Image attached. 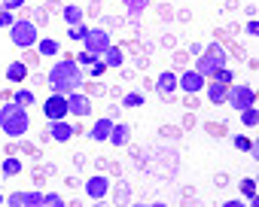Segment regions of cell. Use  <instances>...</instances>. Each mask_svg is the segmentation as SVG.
<instances>
[{"label":"cell","instance_id":"1","mask_svg":"<svg viewBox=\"0 0 259 207\" xmlns=\"http://www.w3.org/2000/svg\"><path fill=\"white\" fill-rule=\"evenodd\" d=\"M82 67L73 61V58H61L49 67V88L55 94H70V91H79L82 88Z\"/></svg>","mask_w":259,"mask_h":207},{"label":"cell","instance_id":"2","mask_svg":"<svg viewBox=\"0 0 259 207\" xmlns=\"http://www.w3.org/2000/svg\"><path fill=\"white\" fill-rule=\"evenodd\" d=\"M31 128V116H28V107H22V104H0V131H4L7 137H22L25 131Z\"/></svg>","mask_w":259,"mask_h":207},{"label":"cell","instance_id":"3","mask_svg":"<svg viewBox=\"0 0 259 207\" xmlns=\"http://www.w3.org/2000/svg\"><path fill=\"white\" fill-rule=\"evenodd\" d=\"M210 52H201L198 58H195V70L201 73V76H213L220 67H226V61H229V55L223 52V46L220 43H213V46H207Z\"/></svg>","mask_w":259,"mask_h":207},{"label":"cell","instance_id":"4","mask_svg":"<svg viewBox=\"0 0 259 207\" xmlns=\"http://www.w3.org/2000/svg\"><path fill=\"white\" fill-rule=\"evenodd\" d=\"M10 40H13V46H19V49H31V46H37V40H40V34H37V25L34 22H16L13 28H10Z\"/></svg>","mask_w":259,"mask_h":207},{"label":"cell","instance_id":"5","mask_svg":"<svg viewBox=\"0 0 259 207\" xmlns=\"http://www.w3.org/2000/svg\"><path fill=\"white\" fill-rule=\"evenodd\" d=\"M107 46H113L110 31H107V28H89V34H85V40H82V52H89L92 58H101Z\"/></svg>","mask_w":259,"mask_h":207},{"label":"cell","instance_id":"6","mask_svg":"<svg viewBox=\"0 0 259 207\" xmlns=\"http://www.w3.org/2000/svg\"><path fill=\"white\" fill-rule=\"evenodd\" d=\"M226 104L241 113V110H247V107L256 104V91L250 85H226Z\"/></svg>","mask_w":259,"mask_h":207},{"label":"cell","instance_id":"7","mask_svg":"<svg viewBox=\"0 0 259 207\" xmlns=\"http://www.w3.org/2000/svg\"><path fill=\"white\" fill-rule=\"evenodd\" d=\"M43 116L49 119V122H55V119H67L70 113H67V94H49L46 100H43Z\"/></svg>","mask_w":259,"mask_h":207},{"label":"cell","instance_id":"8","mask_svg":"<svg viewBox=\"0 0 259 207\" xmlns=\"http://www.w3.org/2000/svg\"><path fill=\"white\" fill-rule=\"evenodd\" d=\"M204 82H207V76H201L198 70H186V73L177 76V88H183L186 94H198V91H204Z\"/></svg>","mask_w":259,"mask_h":207},{"label":"cell","instance_id":"9","mask_svg":"<svg viewBox=\"0 0 259 207\" xmlns=\"http://www.w3.org/2000/svg\"><path fill=\"white\" fill-rule=\"evenodd\" d=\"M67 113L70 116H92V100L85 91H70L67 94Z\"/></svg>","mask_w":259,"mask_h":207},{"label":"cell","instance_id":"10","mask_svg":"<svg viewBox=\"0 0 259 207\" xmlns=\"http://www.w3.org/2000/svg\"><path fill=\"white\" fill-rule=\"evenodd\" d=\"M85 195H89V201H101V198H107L110 195V180L107 177H89L85 180Z\"/></svg>","mask_w":259,"mask_h":207},{"label":"cell","instance_id":"11","mask_svg":"<svg viewBox=\"0 0 259 207\" xmlns=\"http://www.w3.org/2000/svg\"><path fill=\"white\" fill-rule=\"evenodd\" d=\"M7 204H13V207H43V192H13L7 198Z\"/></svg>","mask_w":259,"mask_h":207},{"label":"cell","instance_id":"12","mask_svg":"<svg viewBox=\"0 0 259 207\" xmlns=\"http://www.w3.org/2000/svg\"><path fill=\"white\" fill-rule=\"evenodd\" d=\"M49 137L52 140H58V143H67L70 137H73V125L70 122H64V119H55V122H49Z\"/></svg>","mask_w":259,"mask_h":207},{"label":"cell","instance_id":"13","mask_svg":"<svg viewBox=\"0 0 259 207\" xmlns=\"http://www.w3.org/2000/svg\"><path fill=\"white\" fill-rule=\"evenodd\" d=\"M113 146H125L128 140H132V125L128 122H113V128H110V137H107Z\"/></svg>","mask_w":259,"mask_h":207},{"label":"cell","instance_id":"14","mask_svg":"<svg viewBox=\"0 0 259 207\" xmlns=\"http://www.w3.org/2000/svg\"><path fill=\"white\" fill-rule=\"evenodd\" d=\"M156 88H159V94H165V97H171V94L177 91V73H171V70H165V73H159V79H156Z\"/></svg>","mask_w":259,"mask_h":207},{"label":"cell","instance_id":"15","mask_svg":"<svg viewBox=\"0 0 259 207\" xmlns=\"http://www.w3.org/2000/svg\"><path fill=\"white\" fill-rule=\"evenodd\" d=\"M110 128H113V119H98V122L92 125L89 137H92V140H98V143H104V140L110 137Z\"/></svg>","mask_w":259,"mask_h":207},{"label":"cell","instance_id":"16","mask_svg":"<svg viewBox=\"0 0 259 207\" xmlns=\"http://www.w3.org/2000/svg\"><path fill=\"white\" fill-rule=\"evenodd\" d=\"M147 10V0H128L125 13H128V25H141V13Z\"/></svg>","mask_w":259,"mask_h":207},{"label":"cell","instance_id":"17","mask_svg":"<svg viewBox=\"0 0 259 207\" xmlns=\"http://www.w3.org/2000/svg\"><path fill=\"white\" fill-rule=\"evenodd\" d=\"M101 61L107 64V70H116V67H122V49H116V46H107V49H104V55H101Z\"/></svg>","mask_w":259,"mask_h":207},{"label":"cell","instance_id":"18","mask_svg":"<svg viewBox=\"0 0 259 207\" xmlns=\"http://www.w3.org/2000/svg\"><path fill=\"white\" fill-rule=\"evenodd\" d=\"M58 49H61V43H58V40H52V37L37 40V52H40L43 58H55V55H58Z\"/></svg>","mask_w":259,"mask_h":207},{"label":"cell","instance_id":"19","mask_svg":"<svg viewBox=\"0 0 259 207\" xmlns=\"http://www.w3.org/2000/svg\"><path fill=\"white\" fill-rule=\"evenodd\" d=\"M204 91H207V100H210V104H226V85H220V82H204Z\"/></svg>","mask_w":259,"mask_h":207},{"label":"cell","instance_id":"20","mask_svg":"<svg viewBox=\"0 0 259 207\" xmlns=\"http://www.w3.org/2000/svg\"><path fill=\"white\" fill-rule=\"evenodd\" d=\"M25 76H28L25 61H10V67H7V79H10V82H22Z\"/></svg>","mask_w":259,"mask_h":207},{"label":"cell","instance_id":"21","mask_svg":"<svg viewBox=\"0 0 259 207\" xmlns=\"http://www.w3.org/2000/svg\"><path fill=\"white\" fill-rule=\"evenodd\" d=\"M22 171H25V165H22V162H19L16 156H10V159H7L4 165H0V174H7V177H19Z\"/></svg>","mask_w":259,"mask_h":207},{"label":"cell","instance_id":"22","mask_svg":"<svg viewBox=\"0 0 259 207\" xmlns=\"http://www.w3.org/2000/svg\"><path fill=\"white\" fill-rule=\"evenodd\" d=\"M82 16H85L82 7H76V4H67L64 7V22L67 25H82Z\"/></svg>","mask_w":259,"mask_h":207},{"label":"cell","instance_id":"23","mask_svg":"<svg viewBox=\"0 0 259 207\" xmlns=\"http://www.w3.org/2000/svg\"><path fill=\"white\" fill-rule=\"evenodd\" d=\"M241 122H244L247 128H256V125H259V110H256V104H253V107H247V110H241Z\"/></svg>","mask_w":259,"mask_h":207},{"label":"cell","instance_id":"24","mask_svg":"<svg viewBox=\"0 0 259 207\" xmlns=\"http://www.w3.org/2000/svg\"><path fill=\"white\" fill-rule=\"evenodd\" d=\"M85 34H89V28H85V25H70V28H67V37H70L73 43H82V40H85Z\"/></svg>","mask_w":259,"mask_h":207},{"label":"cell","instance_id":"25","mask_svg":"<svg viewBox=\"0 0 259 207\" xmlns=\"http://www.w3.org/2000/svg\"><path fill=\"white\" fill-rule=\"evenodd\" d=\"M13 97H16V104H22V107H31V104H34V91L31 88H19Z\"/></svg>","mask_w":259,"mask_h":207},{"label":"cell","instance_id":"26","mask_svg":"<svg viewBox=\"0 0 259 207\" xmlns=\"http://www.w3.org/2000/svg\"><path fill=\"white\" fill-rule=\"evenodd\" d=\"M241 192H244V198L253 204V201H256V180H241Z\"/></svg>","mask_w":259,"mask_h":207},{"label":"cell","instance_id":"27","mask_svg":"<svg viewBox=\"0 0 259 207\" xmlns=\"http://www.w3.org/2000/svg\"><path fill=\"white\" fill-rule=\"evenodd\" d=\"M122 104H125V107H144V94L141 91H128L122 97Z\"/></svg>","mask_w":259,"mask_h":207},{"label":"cell","instance_id":"28","mask_svg":"<svg viewBox=\"0 0 259 207\" xmlns=\"http://www.w3.org/2000/svg\"><path fill=\"white\" fill-rule=\"evenodd\" d=\"M232 76H235V73H232L229 67H220V70L213 73V82H220V85H232Z\"/></svg>","mask_w":259,"mask_h":207},{"label":"cell","instance_id":"29","mask_svg":"<svg viewBox=\"0 0 259 207\" xmlns=\"http://www.w3.org/2000/svg\"><path fill=\"white\" fill-rule=\"evenodd\" d=\"M116 201H119V204H128V201H132V189H128V183H119V186H116Z\"/></svg>","mask_w":259,"mask_h":207},{"label":"cell","instance_id":"30","mask_svg":"<svg viewBox=\"0 0 259 207\" xmlns=\"http://www.w3.org/2000/svg\"><path fill=\"white\" fill-rule=\"evenodd\" d=\"M43 207H64V198L55 195V192H49V195H43Z\"/></svg>","mask_w":259,"mask_h":207},{"label":"cell","instance_id":"31","mask_svg":"<svg viewBox=\"0 0 259 207\" xmlns=\"http://www.w3.org/2000/svg\"><path fill=\"white\" fill-rule=\"evenodd\" d=\"M89 73H92V76L98 79V76H104V73H107V64H104V61L98 58V61H92V67H89Z\"/></svg>","mask_w":259,"mask_h":207},{"label":"cell","instance_id":"32","mask_svg":"<svg viewBox=\"0 0 259 207\" xmlns=\"http://www.w3.org/2000/svg\"><path fill=\"white\" fill-rule=\"evenodd\" d=\"M16 25V16L10 10H0V28H13Z\"/></svg>","mask_w":259,"mask_h":207},{"label":"cell","instance_id":"33","mask_svg":"<svg viewBox=\"0 0 259 207\" xmlns=\"http://www.w3.org/2000/svg\"><path fill=\"white\" fill-rule=\"evenodd\" d=\"M73 61H76V64H79V67H92V61H98V58H92V55H89V52H79V55H76V58H73Z\"/></svg>","mask_w":259,"mask_h":207},{"label":"cell","instance_id":"34","mask_svg":"<svg viewBox=\"0 0 259 207\" xmlns=\"http://www.w3.org/2000/svg\"><path fill=\"white\" fill-rule=\"evenodd\" d=\"M25 7V0H4V7L0 10H10V13H16V10H22Z\"/></svg>","mask_w":259,"mask_h":207},{"label":"cell","instance_id":"35","mask_svg":"<svg viewBox=\"0 0 259 207\" xmlns=\"http://www.w3.org/2000/svg\"><path fill=\"white\" fill-rule=\"evenodd\" d=\"M235 146H238V149H241V152H250V149H253V143H250V140H247V137H241V134H238V137H235Z\"/></svg>","mask_w":259,"mask_h":207},{"label":"cell","instance_id":"36","mask_svg":"<svg viewBox=\"0 0 259 207\" xmlns=\"http://www.w3.org/2000/svg\"><path fill=\"white\" fill-rule=\"evenodd\" d=\"M244 31H247V34H250V37H256V34H259V22H256V19H250V22H247V28H244Z\"/></svg>","mask_w":259,"mask_h":207},{"label":"cell","instance_id":"37","mask_svg":"<svg viewBox=\"0 0 259 207\" xmlns=\"http://www.w3.org/2000/svg\"><path fill=\"white\" fill-rule=\"evenodd\" d=\"M0 204H7V198H4V195H0Z\"/></svg>","mask_w":259,"mask_h":207},{"label":"cell","instance_id":"38","mask_svg":"<svg viewBox=\"0 0 259 207\" xmlns=\"http://www.w3.org/2000/svg\"><path fill=\"white\" fill-rule=\"evenodd\" d=\"M0 97H4V94H0Z\"/></svg>","mask_w":259,"mask_h":207}]
</instances>
